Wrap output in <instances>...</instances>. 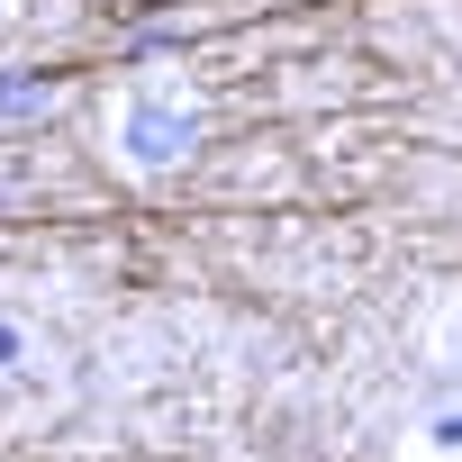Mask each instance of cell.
Listing matches in <instances>:
<instances>
[{"instance_id":"3","label":"cell","mask_w":462,"mask_h":462,"mask_svg":"<svg viewBox=\"0 0 462 462\" xmlns=\"http://www.w3.org/2000/svg\"><path fill=\"white\" fill-rule=\"evenodd\" d=\"M435 435H444V444H462V399H453V408L435 417Z\"/></svg>"},{"instance_id":"1","label":"cell","mask_w":462,"mask_h":462,"mask_svg":"<svg viewBox=\"0 0 462 462\" xmlns=\"http://www.w3.org/2000/svg\"><path fill=\"white\" fill-rule=\"evenodd\" d=\"M190 136H199V118L172 109V100H136L127 109V154L136 163H172V154H190Z\"/></svg>"},{"instance_id":"2","label":"cell","mask_w":462,"mask_h":462,"mask_svg":"<svg viewBox=\"0 0 462 462\" xmlns=\"http://www.w3.org/2000/svg\"><path fill=\"white\" fill-rule=\"evenodd\" d=\"M64 100V73H0V118H46Z\"/></svg>"},{"instance_id":"4","label":"cell","mask_w":462,"mask_h":462,"mask_svg":"<svg viewBox=\"0 0 462 462\" xmlns=\"http://www.w3.org/2000/svg\"><path fill=\"white\" fill-rule=\"evenodd\" d=\"M19 354H28V345H19V327H0V363H19Z\"/></svg>"}]
</instances>
